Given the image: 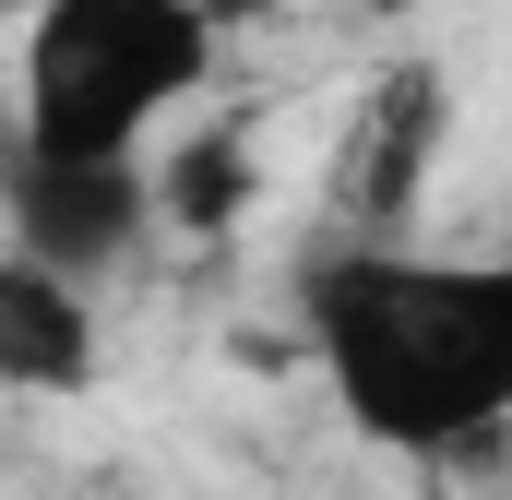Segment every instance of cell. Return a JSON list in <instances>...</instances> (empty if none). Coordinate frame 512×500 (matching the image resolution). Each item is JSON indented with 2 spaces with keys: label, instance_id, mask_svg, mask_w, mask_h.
Segmentation results:
<instances>
[{
  "label": "cell",
  "instance_id": "obj_1",
  "mask_svg": "<svg viewBox=\"0 0 512 500\" xmlns=\"http://www.w3.org/2000/svg\"><path fill=\"white\" fill-rule=\"evenodd\" d=\"M298 358L382 453H477L512 429V250L322 239L298 262Z\"/></svg>",
  "mask_w": 512,
  "mask_h": 500
},
{
  "label": "cell",
  "instance_id": "obj_2",
  "mask_svg": "<svg viewBox=\"0 0 512 500\" xmlns=\"http://www.w3.org/2000/svg\"><path fill=\"white\" fill-rule=\"evenodd\" d=\"M215 24L191 0H48L12 24V143L60 167H155V143L203 108Z\"/></svg>",
  "mask_w": 512,
  "mask_h": 500
},
{
  "label": "cell",
  "instance_id": "obj_3",
  "mask_svg": "<svg viewBox=\"0 0 512 500\" xmlns=\"http://www.w3.org/2000/svg\"><path fill=\"white\" fill-rule=\"evenodd\" d=\"M441 155H453V72L429 48H405L358 84V108L334 131V167H322L334 239H417V203H429Z\"/></svg>",
  "mask_w": 512,
  "mask_h": 500
},
{
  "label": "cell",
  "instance_id": "obj_4",
  "mask_svg": "<svg viewBox=\"0 0 512 500\" xmlns=\"http://www.w3.org/2000/svg\"><path fill=\"white\" fill-rule=\"evenodd\" d=\"M0 227L48 274H108L155 239V167H60V155H0Z\"/></svg>",
  "mask_w": 512,
  "mask_h": 500
},
{
  "label": "cell",
  "instance_id": "obj_5",
  "mask_svg": "<svg viewBox=\"0 0 512 500\" xmlns=\"http://www.w3.org/2000/svg\"><path fill=\"white\" fill-rule=\"evenodd\" d=\"M0 381L12 393H96V286L0 250Z\"/></svg>",
  "mask_w": 512,
  "mask_h": 500
},
{
  "label": "cell",
  "instance_id": "obj_6",
  "mask_svg": "<svg viewBox=\"0 0 512 500\" xmlns=\"http://www.w3.org/2000/svg\"><path fill=\"white\" fill-rule=\"evenodd\" d=\"M251 203H262L251 120H179L155 143V227L167 239H227Z\"/></svg>",
  "mask_w": 512,
  "mask_h": 500
},
{
  "label": "cell",
  "instance_id": "obj_7",
  "mask_svg": "<svg viewBox=\"0 0 512 500\" xmlns=\"http://www.w3.org/2000/svg\"><path fill=\"white\" fill-rule=\"evenodd\" d=\"M191 12H203L215 36H251V24H274V12H286V0H191Z\"/></svg>",
  "mask_w": 512,
  "mask_h": 500
},
{
  "label": "cell",
  "instance_id": "obj_8",
  "mask_svg": "<svg viewBox=\"0 0 512 500\" xmlns=\"http://www.w3.org/2000/svg\"><path fill=\"white\" fill-rule=\"evenodd\" d=\"M0 12H12V24H36V12H48V0H0Z\"/></svg>",
  "mask_w": 512,
  "mask_h": 500
},
{
  "label": "cell",
  "instance_id": "obj_9",
  "mask_svg": "<svg viewBox=\"0 0 512 500\" xmlns=\"http://www.w3.org/2000/svg\"><path fill=\"white\" fill-rule=\"evenodd\" d=\"M358 12H405V0H358Z\"/></svg>",
  "mask_w": 512,
  "mask_h": 500
}]
</instances>
